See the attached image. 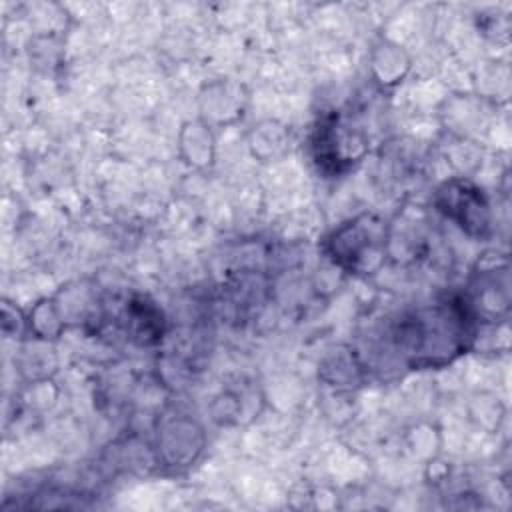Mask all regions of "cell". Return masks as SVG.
<instances>
[{
  "label": "cell",
  "mask_w": 512,
  "mask_h": 512,
  "mask_svg": "<svg viewBox=\"0 0 512 512\" xmlns=\"http://www.w3.org/2000/svg\"><path fill=\"white\" fill-rule=\"evenodd\" d=\"M438 210L454 220L466 234L484 236L490 230V206L478 186L454 178L436 190Z\"/></svg>",
  "instance_id": "7a4b0ae2"
},
{
  "label": "cell",
  "mask_w": 512,
  "mask_h": 512,
  "mask_svg": "<svg viewBox=\"0 0 512 512\" xmlns=\"http://www.w3.org/2000/svg\"><path fill=\"white\" fill-rule=\"evenodd\" d=\"M126 314L132 338H136L140 344H150L162 334V312L146 298L138 296L130 300Z\"/></svg>",
  "instance_id": "3957f363"
},
{
  "label": "cell",
  "mask_w": 512,
  "mask_h": 512,
  "mask_svg": "<svg viewBox=\"0 0 512 512\" xmlns=\"http://www.w3.org/2000/svg\"><path fill=\"white\" fill-rule=\"evenodd\" d=\"M386 228L372 214H362L328 238V254L332 260L354 274H374L386 254Z\"/></svg>",
  "instance_id": "6da1fadb"
}]
</instances>
